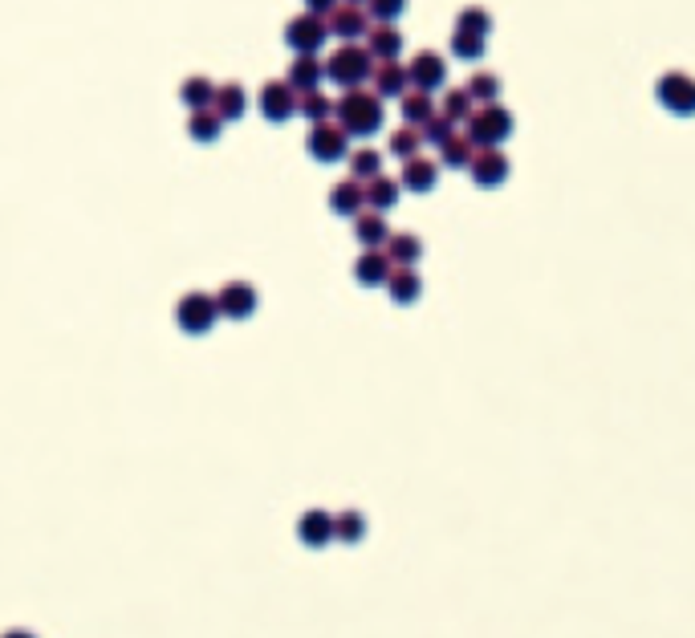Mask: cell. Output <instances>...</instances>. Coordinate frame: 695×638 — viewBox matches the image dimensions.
<instances>
[{
	"label": "cell",
	"instance_id": "obj_21",
	"mask_svg": "<svg viewBox=\"0 0 695 638\" xmlns=\"http://www.w3.org/2000/svg\"><path fill=\"white\" fill-rule=\"evenodd\" d=\"M399 183H403L407 191H431V187L439 183V163H435V159H423V155L403 159V175H399Z\"/></svg>",
	"mask_w": 695,
	"mask_h": 638
},
{
	"label": "cell",
	"instance_id": "obj_26",
	"mask_svg": "<svg viewBox=\"0 0 695 638\" xmlns=\"http://www.w3.org/2000/svg\"><path fill=\"white\" fill-rule=\"evenodd\" d=\"M387 293H391L395 305H411V301H419L423 281H419L415 269H391V277H387Z\"/></svg>",
	"mask_w": 695,
	"mask_h": 638
},
{
	"label": "cell",
	"instance_id": "obj_31",
	"mask_svg": "<svg viewBox=\"0 0 695 638\" xmlns=\"http://www.w3.org/2000/svg\"><path fill=\"white\" fill-rule=\"evenodd\" d=\"M472 155H476V147H472L468 135H452L444 147H439V163H444V167H456V171H468Z\"/></svg>",
	"mask_w": 695,
	"mask_h": 638
},
{
	"label": "cell",
	"instance_id": "obj_14",
	"mask_svg": "<svg viewBox=\"0 0 695 638\" xmlns=\"http://www.w3.org/2000/svg\"><path fill=\"white\" fill-rule=\"evenodd\" d=\"M370 82H374L378 98H403L411 90V74H407L403 61H374Z\"/></svg>",
	"mask_w": 695,
	"mask_h": 638
},
{
	"label": "cell",
	"instance_id": "obj_27",
	"mask_svg": "<svg viewBox=\"0 0 695 638\" xmlns=\"http://www.w3.org/2000/svg\"><path fill=\"white\" fill-rule=\"evenodd\" d=\"M179 98H183L187 110H204V106L216 102V82L204 78V74H192V78H187V82L179 86Z\"/></svg>",
	"mask_w": 695,
	"mask_h": 638
},
{
	"label": "cell",
	"instance_id": "obj_5",
	"mask_svg": "<svg viewBox=\"0 0 695 638\" xmlns=\"http://www.w3.org/2000/svg\"><path fill=\"white\" fill-rule=\"evenodd\" d=\"M305 147H309V155L318 159V163H338V159L350 155V135L342 131L334 118H330V122H313Z\"/></svg>",
	"mask_w": 695,
	"mask_h": 638
},
{
	"label": "cell",
	"instance_id": "obj_30",
	"mask_svg": "<svg viewBox=\"0 0 695 638\" xmlns=\"http://www.w3.org/2000/svg\"><path fill=\"white\" fill-rule=\"evenodd\" d=\"M472 110H476V102H472V94H468L464 86L444 90V98H439V114L452 118V122H468V118H472Z\"/></svg>",
	"mask_w": 695,
	"mask_h": 638
},
{
	"label": "cell",
	"instance_id": "obj_22",
	"mask_svg": "<svg viewBox=\"0 0 695 638\" xmlns=\"http://www.w3.org/2000/svg\"><path fill=\"white\" fill-rule=\"evenodd\" d=\"M399 196H403V183L391 175H374L366 183V208H374V212H391L399 204Z\"/></svg>",
	"mask_w": 695,
	"mask_h": 638
},
{
	"label": "cell",
	"instance_id": "obj_37",
	"mask_svg": "<svg viewBox=\"0 0 695 638\" xmlns=\"http://www.w3.org/2000/svg\"><path fill=\"white\" fill-rule=\"evenodd\" d=\"M366 13H370V21L395 25V21L407 13V0H366Z\"/></svg>",
	"mask_w": 695,
	"mask_h": 638
},
{
	"label": "cell",
	"instance_id": "obj_8",
	"mask_svg": "<svg viewBox=\"0 0 695 638\" xmlns=\"http://www.w3.org/2000/svg\"><path fill=\"white\" fill-rule=\"evenodd\" d=\"M655 94L671 114H695V78L691 74H679V70L663 74Z\"/></svg>",
	"mask_w": 695,
	"mask_h": 638
},
{
	"label": "cell",
	"instance_id": "obj_41",
	"mask_svg": "<svg viewBox=\"0 0 695 638\" xmlns=\"http://www.w3.org/2000/svg\"><path fill=\"white\" fill-rule=\"evenodd\" d=\"M354 5H366V0H354Z\"/></svg>",
	"mask_w": 695,
	"mask_h": 638
},
{
	"label": "cell",
	"instance_id": "obj_15",
	"mask_svg": "<svg viewBox=\"0 0 695 638\" xmlns=\"http://www.w3.org/2000/svg\"><path fill=\"white\" fill-rule=\"evenodd\" d=\"M362 45L370 49L374 61H399V53H403V33H399L395 25L374 21V25L366 29V41H362Z\"/></svg>",
	"mask_w": 695,
	"mask_h": 638
},
{
	"label": "cell",
	"instance_id": "obj_19",
	"mask_svg": "<svg viewBox=\"0 0 695 638\" xmlns=\"http://www.w3.org/2000/svg\"><path fill=\"white\" fill-rule=\"evenodd\" d=\"M330 208L338 212V216H358L362 208H366V183H358V179H342V183H334L330 187Z\"/></svg>",
	"mask_w": 695,
	"mask_h": 638
},
{
	"label": "cell",
	"instance_id": "obj_23",
	"mask_svg": "<svg viewBox=\"0 0 695 638\" xmlns=\"http://www.w3.org/2000/svg\"><path fill=\"white\" fill-rule=\"evenodd\" d=\"M220 131H224V118L216 114V106L192 110V118H187V135H192L196 143H216Z\"/></svg>",
	"mask_w": 695,
	"mask_h": 638
},
{
	"label": "cell",
	"instance_id": "obj_12",
	"mask_svg": "<svg viewBox=\"0 0 695 638\" xmlns=\"http://www.w3.org/2000/svg\"><path fill=\"white\" fill-rule=\"evenodd\" d=\"M468 171H472V179H476L480 187H500L504 179H509V159H504L500 147H480V151L472 155Z\"/></svg>",
	"mask_w": 695,
	"mask_h": 638
},
{
	"label": "cell",
	"instance_id": "obj_24",
	"mask_svg": "<svg viewBox=\"0 0 695 638\" xmlns=\"http://www.w3.org/2000/svg\"><path fill=\"white\" fill-rule=\"evenodd\" d=\"M216 114L224 118V122H236L244 110H248V94H244V86L240 82H224V86H216Z\"/></svg>",
	"mask_w": 695,
	"mask_h": 638
},
{
	"label": "cell",
	"instance_id": "obj_2",
	"mask_svg": "<svg viewBox=\"0 0 695 638\" xmlns=\"http://www.w3.org/2000/svg\"><path fill=\"white\" fill-rule=\"evenodd\" d=\"M370 74H374V57H370V49L358 45V41H342V45L326 57V78H330L334 86H342V90L366 86Z\"/></svg>",
	"mask_w": 695,
	"mask_h": 638
},
{
	"label": "cell",
	"instance_id": "obj_35",
	"mask_svg": "<svg viewBox=\"0 0 695 638\" xmlns=\"http://www.w3.org/2000/svg\"><path fill=\"white\" fill-rule=\"evenodd\" d=\"M334 537L346 545H358L366 537V517L362 513H338L334 517Z\"/></svg>",
	"mask_w": 695,
	"mask_h": 638
},
{
	"label": "cell",
	"instance_id": "obj_38",
	"mask_svg": "<svg viewBox=\"0 0 695 638\" xmlns=\"http://www.w3.org/2000/svg\"><path fill=\"white\" fill-rule=\"evenodd\" d=\"M452 53H456V57H464V61H472V57H480V53H484V37L456 29V33H452Z\"/></svg>",
	"mask_w": 695,
	"mask_h": 638
},
{
	"label": "cell",
	"instance_id": "obj_16",
	"mask_svg": "<svg viewBox=\"0 0 695 638\" xmlns=\"http://www.w3.org/2000/svg\"><path fill=\"white\" fill-rule=\"evenodd\" d=\"M297 537H301V545H309V549L330 545V541H334V517L322 513V508H309V513L297 521Z\"/></svg>",
	"mask_w": 695,
	"mask_h": 638
},
{
	"label": "cell",
	"instance_id": "obj_17",
	"mask_svg": "<svg viewBox=\"0 0 695 638\" xmlns=\"http://www.w3.org/2000/svg\"><path fill=\"white\" fill-rule=\"evenodd\" d=\"M383 252L391 257L395 269H415L419 257H423V240H419L415 232H391L387 244H383Z\"/></svg>",
	"mask_w": 695,
	"mask_h": 638
},
{
	"label": "cell",
	"instance_id": "obj_20",
	"mask_svg": "<svg viewBox=\"0 0 695 638\" xmlns=\"http://www.w3.org/2000/svg\"><path fill=\"white\" fill-rule=\"evenodd\" d=\"M354 236H358L362 248H383L387 236H391L387 216H383V212H374V208H362V212L354 216Z\"/></svg>",
	"mask_w": 695,
	"mask_h": 638
},
{
	"label": "cell",
	"instance_id": "obj_36",
	"mask_svg": "<svg viewBox=\"0 0 695 638\" xmlns=\"http://www.w3.org/2000/svg\"><path fill=\"white\" fill-rule=\"evenodd\" d=\"M456 29H464V33H476V37H488L492 33V17H488V9H460V17H456Z\"/></svg>",
	"mask_w": 695,
	"mask_h": 638
},
{
	"label": "cell",
	"instance_id": "obj_10",
	"mask_svg": "<svg viewBox=\"0 0 695 638\" xmlns=\"http://www.w3.org/2000/svg\"><path fill=\"white\" fill-rule=\"evenodd\" d=\"M216 301H220V313H224V317H232V322H244V317L257 313L261 293L252 289L248 281H228V285L216 293Z\"/></svg>",
	"mask_w": 695,
	"mask_h": 638
},
{
	"label": "cell",
	"instance_id": "obj_32",
	"mask_svg": "<svg viewBox=\"0 0 695 638\" xmlns=\"http://www.w3.org/2000/svg\"><path fill=\"white\" fill-rule=\"evenodd\" d=\"M387 147H391V155L395 159H415L419 151H423V135H419V126H399V131H391V139H387Z\"/></svg>",
	"mask_w": 695,
	"mask_h": 638
},
{
	"label": "cell",
	"instance_id": "obj_3",
	"mask_svg": "<svg viewBox=\"0 0 695 638\" xmlns=\"http://www.w3.org/2000/svg\"><path fill=\"white\" fill-rule=\"evenodd\" d=\"M464 135L472 139V147H500L504 139L513 135V114L504 110L500 102H484L472 110V118L464 122Z\"/></svg>",
	"mask_w": 695,
	"mask_h": 638
},
{
	"label": "cell",
	"instance_id": "obj_7",
	"mask_svg": "<svg viewBox=\"0 0 695 638\" xmlns=\"http://www.w3.org/2000/svg\"><path fill=\"white\" fill-rule=\"evenodd\" d=\"M370 25H374V21H370L366 5H354V0H338V5L326 13V29H330V37H342V41H358V37H366Z\"/></svg>",
	"mask_w": 695,
	"mask_h": 638
},
{
	"label": "cell",
	"instance_id": "obj_13",
	"mask_svg": "<svg viewBox=\"0 0 695 638\" xmlns=\"http://www.w3.org/2000/svg\"><path fill=\"white\" fill-rule=\"evenodd\" d=\"M261 114L269 118V122H285V118H293L297 114V90L281 78V82H265L261 86Z\"/></svg>",
	"mask_w": 695,
	"mask_h": 638
},
{
	"label": "cell",
	"instance_id": "obj_1",
	"mask_svg": "<svg viewBox=\"0 0 695 638\" xmlns=\"http://www.w3.org/2000/svg\"><path fill=\"white\" fill-rule=\"evenodd\" d=\"M383 118H387V110H383V98H378L374 90H342V98L334 102V122L342 126V131L354 139H366V135H374L378 126H383Z\"/></svg>",
	"mask_w": 695,
	"mask_h": 638
},
{
	"label": "cell",
	"instance_id": "obj_39",
	"mask_svg": "<svg viewBox=\"0 0 695 638\" xmlns=\"http://www.w3.org/2000/svg\"><path fill=\"white\" fill-rule=\"evenodd\" d=\"M334 5H338V0H305V13H318V17H326Z\"/></svg>",
	"mask_w": 695,
	"mask_h": 638
},
{
	"label": "cell",
	"instance_id": "obj_40",
	"mask_svg": "<svg viewBox=\"0 0 695 638\" xmlns=\"http://www.w3.org/2000/svg\"><path fill=\"white\" fill-rule=\"evenodd\" d=\"M5 638H33V634H29V630H9Z\"/></svg>",
	"mask_w": 695,
	"mask_h": 638
},
{
	"label": "cell",
	"instance_id": "obj_11",
	"mask_svg": "<svg viewBox=\"0 0 695 638\" xmlns=\"http://www.w3.org/2000/svg\"><path fill=\"white\" fill-rule=\"evenodd\" d=\"M285 82L297 90V94H309V90H322L326 82V61L318 53H297L289 61V70H285Z\"/></svg>",
	"mask_w": 695,
	"mask_h": 638
},
{
	"label": "cell",
	"instance_id": "obj_6",
	"mask_svg": "<svg viewBox=\"0 0 695 638\" xmlns=\"http://www.w3.org/2000/svg\"><path fill=\"white\" fill-rule=\"evenodd\" d=\"M326 37H330V29H326V17H318V13H297L285 25V45L293 53H318L326 45Z\"/></svg>",
	"mask_w": 695,
	"mask_h": 638
},
{
	"label": "cell",
	"instance_id": "obj_33",
	"mask_svg": "<svg viewBox=\"0 0 695 638\" xmlns=\"http://www.w3.org/2000/svg\"><path fill=\"white\" fill-rule=\"evenodd\" d=\"M419 135H423V143H427V147H444V143L456 135V122H452V118H444V114L435 110V114H431V118L419 126Z\"/></svg>",
	"mask_w": 695,
	"mask_h": 638
},
{
	"label": "cell",
	"instance_id": "obj_9",
	"mask_svg": "<svg viewBox=\"0 0 695 638\" xmlns=\"http://www.w3.org/2000/svg\"><path fill=\"white\" fill-rule=\"evenodd\" d=\"M407 74H411V86H415V90L435 94L439 86L448 82V61L439 57L435 49H423V53H415V57L407 61Z\"/></svg>",
	"mask_w": 695,
	"mask_h": 638
},
{
	"label": "cell",
	"instance_id": "obj_29",
	"mask_svg": "<svg viewBox=\"0 0 695 638\" xmlns=\"http://www.w3.org/2000/svg\"><path fill=\"white\" fill-rule=\"evenodd\" d=\"M297 114H301V118H309V126H313V122H330V118H334V98H330V94H322V90L297 94Z\"/></svg>",
	"mask_w": 695,
	"mask_h": 638
},
{
	"label": "cell",
	"instance_id": "obj_28",
	"mask_svg": "<svg viewBox=\"0 0 695 638\" xmlns=\"http://www.w3.org/2000/svg\"><path fill=\"white\" fill-rule=\"evenodd\" d=\"M346 163H350V179H358V183H370L374 175H383V151H374V147L350 151Z\"/></svg>",
	"mask_w": 695,
	"mask_h": 638
},
{
	"label": "cell",
	"instance_id": "obj_25",
	"mask_svg": "<svg viewBox=\"0 0 695 638\" xmlns=\"http://www.w3.org/2000/svg\"><path fill=\"white\" fill-rule=\"evenodd\" d=\"M399 110H403V122H407V126H423L439 106H435V98H431L427 90H415V86H411V90L399 98Z\"/></svg>",
	"mask_w": 695,
	"mask_h": 638
},
{
	"label": "cell",
	"instance_id": "obj_18",
	"mask_svg": "<svg viewBox=\"0 0 695 638\" xmlns=\"http://www.w3.org/2000/svg\"><path fill=\"white\" fill-rule=\"evenodd\" d=\"M391 257L383 248H366L362 257L354 261V277H358V285H387V277H391Z\"/></svg>",
	"mask_w": 695,
	"mask_h": 638
},
{
	"label": "cell",
	"instance_id": "obj_34",
	"mask_svg": "<svg viewBox=\"0 0 695 638\" xmlns=\"http://www.w3.org/2000/svg\"><path fill=\"white\" fill-rule=\"evenodd\" d=\"M468 94H472V102L476 106H484V102H496V94H500V78L496 74H488V70H480V74H472L468 78V86H464Z\"/></svg>",
	"mask_w": 695,
	"mask_h": 638
},
{
	"label": "cell",
	"instance_id": "obj_4",
	"mask_svg": "<svg viewBox=\"0 0 695 638\" xmlns=\"http://www.w3.org/2000/svg\"><path fill=\"white\" fill-rule=\"evenodd\" d=\"M175 322L183 334H208L220 322V301L212 293H183L175 305Z\"/></svg>",
	"mask_w": 695,
	"mask_h": 638
}]
</instances>
